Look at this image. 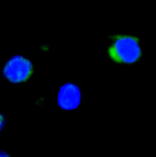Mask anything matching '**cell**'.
Listing matches in <instances>:
<instances>
[{
	"label": "cell",
	"instance_id": "1",
	"mask_svg": "<svg viewBox=\"0 0 156 157\" xmlns=\"http://www.w3.org/2000/svg\"><path fill=\"white\" fill-rule=\"evenodd\" d=\"M108 55L118 64H130L137 62L142 56V48L139 39L128 34L112 37Z\"/></svg>",
	"mask_w": 156,
	"mask_h": 157
},
{
	"label": "cell",
	"instance_id": "2",
	"mask_svg": "<svg viewBox=\"0 0 156 157\" xmlns=\"http://www.w3.org/2000/svg\"><path fill=\"white\" fill-rule=\"evenodd\" d=\"M34 73L32 63L22 55H15L5 64L2 74L12 84H20L28 81Z\"/></svg>",
	"mask_w": 156,
	"mask_h": 157
},
{
	"label": "cell",
	"instance_id": "3",
	"mask_svg": "<svg viewBox=\"0 0 156 157\" xmlns=\"http://www.w3.org/2000/svg\"><path fill=\"white\" fill-rule=\"evenodd\" d=\"M81 100V92L79 87L74 83L63 84L59 90L58 103L64 110H73L77 108Z\"/></svg>",
	"mask_w": 156,
	"mask_h": 157
},
{
	"label": "cell",
	"instance_id": "4",
	"mask_svg": "<svg viewBox=\"0 0 156 157\" xmlns=\"http://www.w3.org/2000/svg\"><path fill=\"white\" fill-rule=\"evenodd\" d=\"M5 125V117L4 116L0 113V132L2 130Z\"/></svg>",
	"mask_w": 156,
	"mask_h": 157
},
{
	"label": "cell",
	"instance_id": "5",
	"mask_svg": "<svg viewBox=\"0 0 156 157\" xmlns=\"http://www.w3.org/2000/svg\"><path fill=\"white\" fill-rule=\"evenodd\" d=\"M0 157H10V155H9L7 153H6V152H4V151H0Z\"/></svg>",
	"mask_w": 156,
	"mask_h": 157
}]
</instances>
